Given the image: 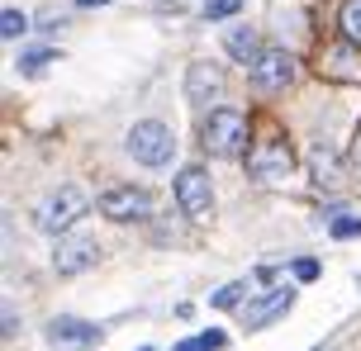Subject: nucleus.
Here are the masks:
<instances>
[{"label":"nucleus","instance_id":"obj_7","mask_svg":"<svg viewBox=\"0 0 361 351\" xmlns=\"http://www.w3.org/2000/svg\"><path fill=\"white\" fill-rule=\"evenodd\" d=\"M100 214L109 223H138V219L152 214V195L138 190V185H114V190L100 195Z\"/></svg>","mask_w":361,"mask_h":351},{"label":"nucleus","instance_id":"obj_11","mask_svg":"<svg viewBox=\"0 0 361 351\" xmlns=\"http://www.w3.org/2000/svg\"><path fill=\"white\" fill-rule=\"evenodd\" d=\"M100 337L105 333H100L95 323H81V318H53V323H48V342L62 347V351H90Z\"/></svg>","mask_w":361,"mask_h":351},{"label":"nucleus","instance_id":"obj_23","mask_svg":"<svg viewBox=\"0 0 361 351\" xmlns=\"http://www.w3.org/2000/svg\"><path fill=\"white\" fill-rule=\"evenodd\" d=\"M357 167H361V138H357Z\"/></svg>","mask_w":361,"mask_h":351},{"label":"nucleus","instance_id":"obj_6","mask_svg":"<svg viewBox=\"0 0 361 351\" xmlns=\"http://www.w3.org/2000/svg\"><path fill=\"white\" fill-rule=\"evenodd\" d=\"M100 261V242L90 238V233H67V238H57L53 247V271L57 276H81Z\"/></svg>","mask_w":361,"mask_h":351},{"label":"nucleus","instance_id":"obj_15","mask_svg":"<svg viewBox=\"0 0 361 351\" xmlns=\"http://www.w3.org/2000/svg\"><path fill=\"white\" fill-rule=\"evenodd\" d=\"M343 38L352 48H361V0H347L343 5Z\"/></svg>","mask_w":361,"mask_h":351},{"label":"nucleus","instance_id":"obj_10","mask_svg":"<svg viewBox=\"0 0 361 351\" xmlns=\"http://www.w3.org/2000/svg\"><path fill=\"white\" fill-rule=\"evenodd\" d=\"M290 309H295V290L281 285V290H267L262 299H252L247 314H243V323H247V333H257V328H271L276 318H286Z\"/></svg>","mask_w":361,"mask_h":351},{"label":"nucleus","instance_id":"obj_21","mask_svg":"<svg viewBox=\"0 0 361 351\" xmlns=\"http://www.w3.org/2000/svg\"><path fill=\"white\" fill-rule=\"evenodd\" d=\"M295 280H319V261L300 257V261H295Z\"/></svg>","mask_w":361,"mask_h":351},{"label":"nucleus","instance_id":"obj_20","mask_svg":"<svg viewBox=\"0 0 361 351\" xmlns=\"http://www.w3.org/2000/svg\"><path fill=\"white\" fill-rule=\"evenodd\" d=\"M333 238H361V219H333Z\"/></svg>","mask_w":361,"mask_h":351},{"label":"nucleus","instance_id":"obj_17","mask_svg":"<svg viewBox=\"0 0 361 351\" xmlns=\"http://www.w3.org/2000/svg\"><path fill=\"white\" fill-rule=\"evenodd\" d=\"M247 295V280H233V285H224L214 290V309H238V299Z\"/></svg>","mask_w":361,"mask_h":351},{"label":"nucleus","instance_id":"obj_22","mask_svg":"<svg viewBox=\"0 0 361 351\" xmlns=\"http://www.w3.org/2000/svg\"><path fill=\"white\" fill-rule=\"evenodd\" d=\"M76 5H81V10H90V5H109V0H76Z\"/></svg>","mask_w":361,"mask_h":351},{"label":"nucleus","instance_id":"obj_14","mask_svg":"<svg viewBox=\"0 0 361 351\" xmlns=\"http://www.w3.org/2000/svg\"><path fill=\"white\" fill-rule=\"evenodd\" d=\"M219 347H228V333L209 328V333H195V337H185V342H176L171 351H219Z\"/></svg>","mask_w":361,"mask_h":351},{"label":"nucleus","instance_id":"obj_13","mask_svg":"<svg viewBox=\"0 0 361 351\" xmlns=\"http://www.w3.org/2000/svg\"><path fill=\"white\" fill-rule=\"evenodd\" d=\"M309 162H314V181H319V185H338V157H333L324 143L309 152Z\"/></svg>","mask_w":361,"mask_h":351},{"label":"nucleus","instance_id":"obj_12","mask_svg":"<svg viewBox=\"0 0 361 351\" xmlns=\"http://www.w3.org/2000/svg\"><path fill=\"white\" fill-rule=\"evenodd\" d=\"M224 48H228V57H233V62H243V67H252L257 57L267 53V48H262V34H257V29H247V24L224 38Z\"/></svg>","mask_w":361,"mask_h":351},{"label":"nucleus","instance_id":"obj_16","mask_svg":"<svg viewBox=\"0 0 361 351\" xmlns=\"http://www.w3.org/2000/svg\"><path fill=\"white\" fill-rule=\"evenodd\" d=\"M48 62H57V48H29V53L19 57V72H24V76H34V72H43Z\"/></svg>","mask_w":361,"mask_h":351},{"label":"nucleus","instance_id":"obj_1","mask_svg":"<svg viewBox=\"0 0 361 351\" xmlns=\"http://www.w3.org/2000/svg\"><path fill=\"white\" fill-rule=\"evenodd\" d=\"M247 114L233 110V105H219V110L204 114V124H200V138H204V148L214 152V157H243L247 152Z\"/></svg>","mask_w":361,"mask_h":351},{"label":"nucleus","instance_id":"obj_25","mask_svg":"<svg viewBox=\"0 0 361 351\" xmlns=\"http://www.w3.org/2000/svg\"><path fill=\"white\" fill-rule=\"evenodd\" d=\"M143 351H152V347H143Z\"/></svg>","mask_w":361,"mask_h":351},{"label":"nucleus","instance_id":"obj_5","mask_svg":"<svg viewBox=\"0 0 361 351\" xmlns=\"http://www.w3.org/2000/svg\"><path fill=\"white\" fill-rule=\"evenodd\" d=\"M290 171H295V152H290L286 138H267L247 157V176L257 185H281V181H290Z\"/></svg>","mask_w":361,"mask_h":351},{"label":"nucleus","instance_id":"obj_4","mask_svg":"<svg viewBox=\"0 0 361 351\" xmlns=\"http://www.w3.org/2000/svg\"><path fill=\"white\" fill-rule=\"evenodd\" d=\"M176 204L180 214L190 223H209V214H214V185H209V171L204 167H180L176 171Z\"/></svg>","mask_w":361,"mask_h":351},{"label":"nucleus","instance_id":"obj_24","mask_svg":"<svg viewBox=\"0 0 361 351\" xmlns=\"http://www.w3.org/2000/svg\"><path fill=\"white\" fill-rule=\"evenodd\" d=\"M314 351H338V347H314Z\"/></svg>","mask_w":361,"mask_h":351},{"label":"nucleus","instance_id":"obj_3","mask_svg":"<svg viewBox=\"0 0 361 351\" xmlns=\"http://www.w3.org/2000/svg\"><path fill=\"white\" fill-rule=\"evenodd\" d=\"M86 209H90L86 190H81V185H62L53 195H43V204L34 209V223L43 233H53V238H67V228H72Z\"/></svg>","mask_w":361,"mask_h":351},{"label":"nucleus","instance_id":"obj_8","mask_svg":"<svg viewBox=\"0 0 361 351\" xmlns=\"http://www.w3.org/2000/svg\"><path fill=\"white\" fill-rule=\"evenodd\" d=\"M290 81H295V57H290L286 48H267V53L252 62V86H257L262 95L286 91Z\"/></svg>","mask_w":361,"mask_h":351},{"label":"nucleus","instance_id":"obj_18","mask_svg":"<svg viewBox=\"0 0 361 351\" xmlns=\"http://www.w3.org/2000/svg\"><path fill=\"white\" fill-rule=\"evenodd\" d=\"M0 34H5V38L29 34V19H24V10H5V15H0Z\"/></svg>","mask_w":361,"mask_h":351},{"label":"nucleus","instance_id":"obj_2","mask_svg":"<svg viewBox=\"0 0 361 351\" xmlns=\"http://www.w3.org/2000/svg\"><path fill=\"white\" fill-rule=\"evenodd\" d=\"M171 152H176V133L166 129L162 119H138L133 129H128V157L147 171H162L171 162Z\"/></svg>","mask_w":361,"mask_h":351},{"label":"nucleus","instance_id":"obj_19","mask_svg":"<svg viewBox=\"0 0 361 351\" xmlns=\"http://www.w3.org/2000/svg\"><path fill=\"white\" fill-rule=\"evenodd\" d=\"M243 10V0H204V19H228Z\"/></svg>","mask_w":361,"mask_h":351},{"label":"nucleus","instance_id":"obj_9","mask_svg":"<svg viewBox=\"0 0 361 351\" xmlns=\"http://www.w3.org/2000/svg\"><path fill=\"white\" fill-rule=\"evenodd\" d=\"M219 95H224V67H214V62H190V72H185V100L195 110H214Z\"/></svg>","mask_w":361,"mask_h":351}]
</instances>
